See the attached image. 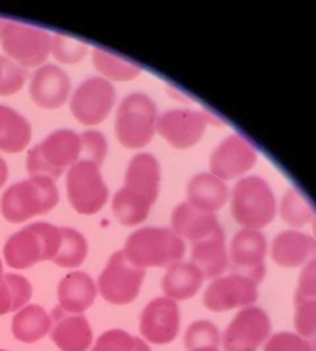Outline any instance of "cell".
<instances>
[{
    "label": "cell",
    "mask_w": 316,
    "mask_h": 351,
    "mask_svg": "<svg viewBox=\"0 0 316 351\" xmlns=\"http://www.w3.org/2000/svg\"><path fill=\"white\" fill-rule=\"evenodd\" d=\"M161 166L155 155L137 154L129 162L124 186L114 193L111 209L124 226H136L147 220L151 208L159 197Z\"/></svg>",
    "instance_id": "cell-1"
},
{
    "label": "cell",
    "mask_w": 316,
    "mask_h": 351,
    "mask_svg": "<svg viewBox=\"0 0 316 351\" xmlns=\"http://www.w3.org/2000/svg\"><path fill=\"white\" fill-rule=\"evenodd\" d=\"M125 257L137 268H170L182 262L185 243L170 228H141L125 240Z\"/></svg>",
    "instance_id": "cell-2"
},
{
    "label": "cell",
    "mask_w": 316,
    "mask_h": 351,
    "mask_svg": "<svg viewBox=\"0 0 316 351\" xmlns=\"http://www.w3.org/2000/svg\"><path fill=\"white\" fill-rule=\"evenodd\" d=\"M59 203V191L54 180L47 177H29L17 181L3 192L0 213L3 219L19 225L38 215H45Z\"/></svg>",
    "instance_id": "cell-3"
},
{
    "label": "cell",
    "mask_w": 316,
    "mask_h": 351,
    "mask_svg": "<svg viewBox=\"0 0 316 351\" xmlns=\"http://www.w3.org/2000/svg\"><path fill=\"white\" fill-rule=\"evenodd\" d=\"M82 158V139L79 133L60 129L50 133L27 156L29 177L56 180Z\"/></svg>",
    "instance_id": "cell-4"
},
{
    "label": "cell",
    "mask_w": 316,
    "mask_h": 351,
    "mask_svg": "<svg viewBox=\"0 0 316 351\" xmlns=\"http://www.w3.org/2000/svg\"><path fill=\"white\" fill-rule=\"evenodd\" d=\"M60 246V228L38 221L14 232L3 246V257L10 268L28 269L56 257Z\"/></svg>",
    "instance_id": "cell-5"
},
{
    "label": "cell",
    "mask_w": 316,
    "mask_h": 351,
    "mask_svg": "<svg viewBox=\"0 0 316 351\" xmlns=\"http://www.w3.org/2000/svg\"><path fill=\"white\" fill-rule=\"evenodd\" d=\"M230 213L242 229L259 231L275 219L276 203L269 183L252 175L236 181L230 197Z\"/></svg>",
    "instance_id": "cell-6"
},
{
    "label": "cell",
    "mask_w": 316,
    "mask_h": 351,
    "mask_svg": "<svg viewBox=\"0 0 316 351\" xmlns=\"http://www.w3.org/2000/svg\"><path fill=\"white\" fill-rule=\"evenodd\" d=\"M156 102L147 93L135 92L120 101L114 121V133L125 149H142L151 143L157 124Z\"/></svg>",
    "instance_id": "cell-7"
},
{
    "label": "cell",
    "mask_w": 316,
    "mask_h": 351,
    "mask_svg": "<svg viewBox=\"0 0 316 351\" xmlns=\"http://www.w3.org/2000/svg\"><path fill=\"white\" fill-rule=\"evenodd\" d=\"M0 44L8 59L22 69H39L51 53V34L40 27L0 17Z\"/></svg>",
    "instance_id": "cell-8"
},
{
    "label": "cell",
    "mask_w": 316,
    "mask_h": 351,
    "mask_svg": "<svg viewBox=\"0 0 316 351\" xmlns=\"http://www.w3.org/2000/svg\"><path fill=\"white\" fill-rule=\"evenodd\" d=\"M66 197L71 208L81 215L101 213L108 202V187L101 166L90 160H79L66 171Z\"/></svg>",
    "instance_id": "cell-9"
},
{
    "label": "cell",
    "mask_w": 316,
    "mask_h": 351,
    "mask_svg": "<svg viewBox=\"0 0 316 351\" xmlns=\"http://www.w3.org/2000/svg\"><path fill=\"white\" fill-rule=\"evenodd\" d=\"M145 269L137 268L122 251L114 252L97 278V293L113 305H129L141 293Z\"/></svg>",
    "instance_id": "cell-10"
},
{
    "label": "cell",
    "mask_w": 316,
    "mask_h": 351,
    "mask_svg": "<svg viewBox=\"0 0 316 351\" xmlns=\"http://www.w3.org/2000/svg\"><path fill=\"white\" fill-rule=\"evenodd\" d=\"M116 102V90L102 76H91L79 86L70 101V110L83 125H97L107 119Z\"/></svg>",
    "instance_id": "cell-11"
},
{
    "label": "cell",
    "mask_w": 316,
    "mask_h": 351,
    "mask_svg": "<svg viewBox=\"0 0 316 351\" xmlns=\"http://www.w3.org/2000/svg\"><path fill=\"white\" fill-rule=\"evenodd\" d=\"M272 322L259 306L241 308L221 336L224 351H258L269 341Z\"/></svg>",
    "instance_id": "cell-12"
},
{
    "label": "cell",
    "mask_w": 316,
    "mask_h": 351,
    "mask_svg": "<svg viewBox=\"0 0 316 351\" xmlns=\"http://www.w3.org/2000/svg\"><path fill=\"white\" fill-rule=\"evenodd\" d=\"M209 124H221L210 113L193 108H173L157 118L156 132L174 149H190L200 141Z\"/></svg>",
    "instance_id": "cell-13"
},
{
    "label": "cell",
    "mask_w": 316,
    "mask_h": 351,
    "mask_svg": "<svg viewBox=\"0 0 316 351\" xmlns=\"http://www.w3.org/2000/svg\"><path fill=\"white\" fill-rule=\"evenodd\" d=\"M258 283L252 278L230 274L211 280L205 288L202 304L213 313H226L235 308L252 306L258 300Z\"/></svg>",
    "instance_id": "cell-14"
},
{
    "label": "cell",
    "mask_w": 316,
    "mask_h": 351,
    "mask_svg": "<svg viewBox=\"0 0 316 351\" xmlns=\"http://www.w3.org/2000/svg\"><path fill=\"white\" fill-rule=\"evenodd\" d=\"M258 152L239 133H232L218 144L210 156V173L222 181L242 177L256 165Z\"/></svg>",
    "instance_id": "cell-15"
},
{
    "label": "cell",
    "mask_w": 316,
    "mask_h": 351,
    "mask_svg": "<svg viewBox=\"0 0 316 351\" xmlns=\"http://www.w3.org/2000/svg\"><path fill=\"white\" fill-rule=\"evenodd\" d=\"M267 240L261 231L241 229L236 232L230 243L228 265L233 274L252 278L259 283L265 276Z\"/></svg>",
    "instance_id": "cell-16"
},
{
    "label": "cell",
    "mask_w": 316,
    "mask_h": 351,
    "mask_svg": "<svg viewBox=\"0 0 316 351\" xmlns=\"http://www.w3.org/2000/svg\"><path fill=\"white\" fill-rule=\"evenodd\" d=\"M181 311L174 300L157 298L144 308L139 330L144 341L155 345L172 343L179 335Z\"/></svg>",
    "instance_id": "cell-17"
},
{
    "label": "cell",
    "mask_w": 316,
    "mask_h": 351,
    "mask_svg": "<svg viewBox=\"0 0 316 351\" xmlns=\"http://www.w3.org/2000/svg\"><path fill=\"white\" fill-rule=\"evenodd\" d=\"M71 92L70 76L53 64H44L34 71L29 82V96L44 110H56L68 99Z\"/></svg>",
    "instance_id": "cell-18"
},
{
    "label": "cell",
    "mask_w": 316,
    "mask_h": 351,
    "mask_svg": "<svg viewBox=\"0 0 316 351\" xmlns=\"http://www.w3.org/2000/svg\"><path fill=\"white\" fill-rule=\"evenodd\" d=\"M50 337L60 351H88L93 345V330L83 314L54 308L50 314Z\"/></svg>",
    "instance_id": "cell-19"
},
{
    "label": "cell",
    "mask_w": 316,
    "mask_h": 351,
    "mask_svg": "<svg viewBox=\"0 0 316 351\" xmlns=\"http://www.w3.org/2000/svg\"><path fill=\"white\" fill-rule=\"evenodd\" d=\"M97 285L87 272L73 271L66 274L57 285L59 308L66 313L83 314L94 304Z\"/></svg>",
    "instance_id": "cell-20"
},
{
    "label": "cell",
    "mask_w": 316,
    "mask_h": 351,
    "mask_svg": "<svg viewBox=\"0 0 316 351\" xmlns=\"http://www.w3.org/2000/svg\"><path fill=\"white\" fill-rule=\"evenodd\" d=\"M190 258L204 278H218L228 268V252L226 247V234L222 228L213 234L192 245Z\"/></svg>",
    "instance_id": "cell-21"
},
{
    "label": "cell",
    "mask_w": 316,
    "mask_h": 351,
    "mask_svg": "<svg viewBox=\"0 0 316 351\" xmlns=\"http://www.w3.org/2000/svg\"><path fill=\"white\" fill-rule=\"evenodd\" d=\"M228 195L226 181L207 172L194 175L187 184V203L207 214L221 210L226 206Z\"/></svg>",
    "instance_id": "cell-22"
},
{
    "label": "cell",
    "mask_w": 316,
    "mask_h": 351,
    "mask_svg": "<svg viewBox=\"0 0 316 351\" xmlns=\"http://www.w3.org/2000/svg\"><path fill=\"white\" fill-rule=\"evenodd\" d=\"M220 228L221 225L215 214L194 209L187 202L179 203L172 213V231L182 240H188L192 243L209 237Z\"/></svg>",
    "instance_id": "cell-23"
},
{
    "label": "cell",
    "mask_w": 316,
    "mask_h": 351,
    "mask_svg": "<svg viewBox=\"0 0 316 351\" xmlns=\"http://www.w3.org/2000/svg\"><path fill=\"white\" fill-rule=\"evenodd\" d=\"M313 257H316V243L300 232H281L272 243L273 262L282 268H296Z\"/></svg>",
    "instance_id": "cell-24"
},
{
    "label": "cell",
    "mask_w": 316,
    "mask_h": 351,
    "mask_svg": "<svg viewBox=\"0 0 316 351\" xmlns=\"http://www.w3.org/2000/svg\"><path fill=\"white\" fill-rule=\"evenodd\" d=\"M204 276L190 262H179L167 268L162 278V291L166 298L174 302L188 300L199 293Z\"/></svg>",
    "instance_id": "cell-25"
},
{
    "label": "cell",
    "mask_w": 316,
    "mask_h": 351,
    "mask_svg": "<svg viewBox=\"0 0 316 351\" xmlns=\"http://www.w3.org/2000/svg\"><path fill=\"white\" fill-rule=\"evenodd\" d=\"M29 121L14 108L0 104V152L19 154L31 141Z\"/></svg>",
    "instance_id": "cell-26"
},
{
    "label": "cell",
    "mask_w": 316,
    "mask_h": 351,
    "mask_svg": "<svg viewBox=\"0 0 316 351\" xmlns=\"http://www.w3.org/2000/svg\"><path fill=\"white\" fill-rule=\"evenodd\" d=\"M51 317L40 305H27L16 313L11 331L19 342L34 343L50 335Z\"/></svg>",
    "instance_id": "cell-27"
},
{
    "label": "cell",
    "mask_w": 316,
    "mask_h": 351,
    "mask_svg": "<svg viewBox=\"0 0 316 351\" xmlns=\"http://www.w3.org/2000/svg\"><path fill=\"white\" fill-rule=\"evenodd\" d=\"M91 62L102 77L108 81H131L142 73L141 65L102 48L91 50Z\"/></svg>",
    "instance_id": "cell-28"
},
{
    "label": "cell",
    "mask_w": 316,
    "mask_h": 351,
    "mask_svg": "<svg viewBox=\"0 0 316 351\" xmlns=\"http://www.w3.org/2000/svg\"><path fill=\"white\" fill-rule=\"evenodd\" d=\"M33 298V285L27 277L3 274L0 282V316L22 310Z\"/></svg>",
    "instance_id": "cell-29"
},
{
    "label": "cell",
    "mask_w": 316,
    "mask_h": 351,
    "mask_svg": "<svg viewBox=\"0 0 316 351\" xmlns=\"http://www.w3.org/2000/svg\"><path fill=\"white\" fill-rule=\"evenodd\" d=\"M88 256V243L83 235L73 228H60V246L53 263L60 268H79Z\"/></svg>",
    "instance_id": "cell-30"
},
{
    "label": "cell",
    "mask_w": 316,
    "mask_h": 351,
    "mask_svg": "<svg viewBox=\"0 0 316 351\" xmlns=\"http://www.w3.org/2000/svg\"><path fill=\"white\" fill-rule=\"evenodd\" d=\"M90 351H151L141 337L131 336L124 330H108L96 339Z\"/></svg>",
    "instance_id": "cell-31"
},
{
    "label": "cell",
    "mask_w": 316,
    "mask_h": 351,
    "mask_svg": "<svg viewBox=\"0 0 316 351\" xmlns=\"http://www.w3.org/2000/svg\"><path fill=\"white\" fill-rule=\"evenodd\" d=\"M184 343L187 351L199 348H220L221 332L210 320H196L185 331Z\"/></svg>",
    "instance_id": "cell-32"
},
{
    "label": "cell",
    "mask_w": 316,
    "mask_h": 351,
    "mask_svg": "<svg viewBox=\"0 0 316 351\" xmlns=\"http://www.w3.org/2000/svg\"><path fill=\"white\" fill-rule=\"evenodd\" d=\"M88 47L81 40L71 39L64 34H51V53L59 62L77 64L87 56Z\"/></svg>",
    "instance_id": "cell-33"
},
{
    "label": "cell",
    "mask_w": 316,
    "mask_h": 351,
    "mask_svg": "<svg viewBox=\"0 0 316 351\" xmlns=\"http://www.w3.org/2000/svg\"><path fill=\"white\" fill-rule=\"evenodd\" d=\"M28 80V71L8 58L0 56V96H11L22 90Z\"/></svg>",
    "instance_id": "cell-34"
},
{
    "label": "cell",
    "mask_w": 316,
    "mask_h": 351,
    "mask_svg": "<svg viewBox=\"0 0 316 351\" xmlns=\"http://www.w3.org/2000/svg\"><path fill=\"white\" fill-rule=\"evenodd\" d=\"M295 328L298 335L316 345V300H296Z\"/></svg>",
    "instance_id": "cell-35"
},
{
    "label": "cell",
    "mask_w": 316,
    "mask_h": 351,
    "mask_svg": "<svg viewBox=\"0 0 316 351\" xmlns=\"http://www.w3.org/2000/svg\"><path fill=\"white\" fill-rule=\"evenodd\" d=\"M82 139V158L102 166L108 152V144L105 136L97 130H87L81 135Z\"/></svg>",
    "instance_id": "cell-36"
},
{
    "label": "cell",
    "mask_w": 316,
    "mask_h": 351,
    "mask_svg": "<svg viewBox=\"0 0 316 351\" xmlns=\"http://www.w3.org/2000/svg\"><path fill=\"white\" fill-rule=\"evenodd\" d=\"M263 351H315L312 343L295 332H276L264 343Z\"/></svg>",
    "instance_id": "cell-37"
},
{
    "label": "cell",
    "mask_w": 316,
    "mask_h": 351,
    "mask_svg": "<svg viewBox=\"0 0 316 351\" xmlns=\"http://www.w3.org/2000/svg\"><path fill=\"white\" fill-rule=\"evenodd\" d=\"M281 215L289 225L300 226L302 223L307 221L308 210H307V206H304V203L301 202V198L298 197L296 192H289L282 199Z\"/></svg>",
    "instance_id": "cell-38"
},
{
    "label": "cell",
    "mask_w": 316,
    "mask_h": 351,
    "mask_svg": "<svg viewBox=\"0 0 316 351\" xmlns=\"http://www.w3.org/2000/svg\"><path fill=\"white\" fill-rule=\"evenodd\" d=\"M295 300H316V258L302 269Z\"/></svg>",
    "instance_id": "cell-39"
},
{
    "label": "cell",
    "mask_w": 316,
    "mask_h": 351,
    "mask_svg": "<svg viewBox=\"0 0 316 351\" xmlns=\"http://www.w3.org/2000/svg\"><path fill=\"white\" fill-rule=\"evenodd\" d=\"M8 175H10V171H8L7 161H5L2 156H0V187H3V184L7 183Z\"/></svg>",
    "instance_id": "cell-40"
},
{
    "label": "cell",
    "mask_w": 316,
    "mask_h": 351,
    "mask_svg": "<svg viewBox=\"0 0 316 351\" xmlns=\"http://www.w3.org/2000/svg\"><path fill=\"white\" fill-rule=\"evenodd\" d=\"M3 278V265H2V260H0V282H2Z\"/></svg>",
    "instance_id": "cell-41"
},
{
    "label": "cell",
    "mask_w": 316,
    "mask_h": 351,
    "mask_svg": "<svg viewBox=\"0 0 316 351\" xmlns=\"http://www.w3.org/2000/svg\"><path fill=\"white\" fill-rule=\"evenodd\" d=\"M194 351H220V348H199V350H194Z\"/></svg>",
    "instance_id": "cell-42"
},
{
    "label": "cell",
    "mask_w": 316,
    "mask_h": 351,
    "mask_svg": "<svg viewBox=\"0 0 316 351\" xmlns=\"http://www.w3.org/2000/svg\"><path fill=\"white\" fill-rule=\"evenodd\" d=\"M0 351H5V350H0Z\"/></svg>",
    "instance_id": "cell-43"
}]
</instances>
